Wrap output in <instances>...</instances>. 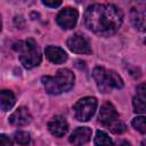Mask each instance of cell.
<instances>
[{
	"label": "cell",
	"instance_id": "obj_1",
	"mask_svg": "<svg viewBox=\"0 0 146 146\" xmlns=\"http://www.w3.org/2000/svg\"><path fill=\"white\" fill-rule=\"evenodd\" d=\"M122 21V11L111 3L89 6L84 13V23L87 27L100 36H110L117 32Z\"/></svg>",
	"mask_w": 146,
	"mask_h": 146
},
{
	"label": "cell",
	"instance_id": "obj_2",
	"mask_svg": "<svg viewBox=\"0 0 146 146\" xmlns=\"http://www.w3.org/2000/svg\"><path fill=\"white\" fill-rule=\"evenodd\" d=\"M74 74L68 68H60L55 76H42L41 81L49 95H59L72 89L74 84Z\"/></svg>",
	"mask_w": 146,
	"mask_h": 146
},
{
	"label": "cell",
	"instance_id": "obj_3",
	"mask_svg": "<svg viewBox=\"0 0 146 146\" xmlns=\"http://www.w3.org/2000/svg\"><path fill=\"white\" fill-rule=\"evenodd\" d=\"M14 49L18 51L19 60L25 68H33L41 63V54L33 39L16 42L14 44Z\"/></svg>",
	"mask_w": 146,
	"mask_h": 146
},
{
	"label": "cell",
	"instance_id": "obj_4",
	"mask_svg": "<svg viewBox=\"0 0 146 146\" xmlns=\"http://www.w3.org/2000/svg\"><path fill=\"white\" fill-rule=\"evenodd\" d=\"M92 76L96 81L97 88L104 94L111 92L112 89L123 88V80L113 70H106L104 67L97 66L92 72Z\"/></svg>",
	"mask_w": 146,
	"mask_h": 146
},
{
	"label": "cell",
	"instance_id": "obj_5",
	"mask_svg": "<svg viewBox=\"0 0 146 146\" xmlns=\"http://www.w3.org/2000/svg\"><path fill=\"white\" fill-rule=\"evenodd\" d=\"M96 108H97V99L95 97H83L79 99L73 106L74 116L78 121L87 122L95 114Z\"/></svg>",
	"mask_w": 146,
	"mask_h": 146
},
{
	"label": "cell",
	"instance_id": "obj_6",
	"mask_svg": "<svg viewBox=\"0 0 146 146\" xmlns=\"http://www.w3.org/2000/svg\"><path fill=\"white\" fill-rule=\"evenodd\" d=\"M67 47L71 51L76 54H90L91 47L89 39L82 33H75L67 40Z\"/></svg>",
	"mask_w": 146,
	"mask_h": 146
},
{
	"label": "cell",
	"instance_id": "obj_7",
	"mask_svg": "<svg viewBox=\"0 0 146 146\" xmlns=\"http://www.w3.org/2000/svg\"><path fill=\"white\" fill-rule=\"evenodd\" d=\"M78 17H79L78 10L74 8L67 7L58 13V15L56 17V22L60 27H63L65 30H70L75 26V24L78 22Z\"/></svg>",
	"mask_w": 146,
	"mask_h": 146
},
{
	"label": "cell",
	"instance_id": "obj_8",
	"mask_svg": "<svg viewBox=\"0 0 146 146\" xmlns=\"http://www.w3.org/2000/svg\"><path fill=\"white\" fill-rule=\"evenodd\" d=\"M117 120L120 119H119V113L116 112L115 107L111 103H105L100 107V111H99V121L104 125L110 127L113 123H115Z\"/></svg>",
	"mask_w": 146,
	"mask_h": 146
},
{
	"label": "cell",
	"instance_id": "obj_9",
	"mask_svg": "<svg viewBox=\"0 0 146 146\" xmlns=\"http://www.w3.org/2000/svg\"><path fill=\"white\" fill-rule=\"evenodd\" d=\"M48 129L50 133L55 137H63L67 130H68V124L67 121L64 116L62 115H55L48 123Z\"/></svg>",
	"mask_w": 146,
	"mask_h": 146
},
{
	"label": "cell",
	"instance_id": "obj_10",
	"mask_svg": "<svg viewBox=\"0 0 146 146\" xmlns=\"http://www.w3.org/2000/svg\"><path fill=\"white\" fill-rule=\"evenodd\" d=\"M32 120V115L30 113V111L24 107V106H21L18 107L10 116H9V123L15 125V127H23V125H26L31 122Z\"/></svg>",
	"mask_w": 146,
	"mask_h": 146
},
{
	"label": "cell",
	"instance_id": "obj_11",
	"mask_svg": "<svg viewBox=\"0 0 146 146\" xmlns=\"http://www.w3.org/2000/svg\"><path fill=\"white\" fill-rule=\"evenodd\" d=\"M131 22L133 23V25L140 30L144 31L145 30V3L141 0L139 3H137V7H132L131 11Z\"/></svg>",
	"mask_w": 146,
	"mask_h": 146
},
{
	"label": "cell",
	"instance_id": "obj_12",
	"mask_svg": "<svg viewBox=\"0 0 146 146\" xmlns=\"http://www.w3.org/2000/svg\"><path fill=\"white\" fill-rule=\"evenodd\" d=\"M91 138V129L88 127L76 128L70 136L68 140L73 145H83L87 144Z\"/></svg>",
	"mask_w": 146,
	"mask_h": 146
},
{
	"label": "cell",
	"instance_id": "obj_13",
	"mask_svg": "<svg viewBox=\"0 0 146 146\" xmlns=\"http://www.w3.org/2000/svg\"><path fill=\"white\" fill-rule=\"evenodd\" d=\"M145 100H146V86L143 82L137 87V95L132 99V106H133V111L136 113L144 114L146 112Z\"/></svg>",
	"mask_w": 146,
	"mask_h": 146
},
{
	"label": "cell",
	"instance_id": "obj_14",
	"mask_svg": "<svg viewBox=\"0 0 146 146\" xmlns=\"http://www.w3.org/2000/svg\"><path fill=\"white\" fill-rule=\"evenodd\" d=\"M46 57L54 64H62L67 59V55L64 49L56 46H48L44 49Z\"/></svg>",
	"mask_w": 146,
	"mask_h": 146
},
{
	"label": "cell",
	"instance_id": "obj_15",
	"mask_svg": "<svg viewBox=\"0 0 146 146\" xmlns=\"http://www.w3.org/2000/svg\"><path fill=\"white\" fill-rule=\"evenodd\" d=\"M16 103V97L11 90H0V110L7 112L13 108Z\"/></svg>",
	"mask_w": 146,
	"mask_h": 146
},
{
	"label": "cell",
	"instance_id": "obj_16",
	"mask_svg": "<svg viewBox=\"0 0 146 146\" xmlns=\"http://www.w3.org/2000/svg\"><path fill=\"white\" fill-rule=\"evenodd\" d=\"M95 144H96V145H112V144H113V141H112L111 137H110L106 132L98 130V131L96 132Z\"/></svg>",
	"mask_w": 146,
	"mask_h": 146
},
{
	"label": "cell",
	"instance_id": "obj_17",
	"mask_svg": "<svg viewBox=\"0 0 146 146\" xmlns=\"http://www.w3.org/2000/svg\"><path fill=\"white\" fill-rule=\"evenodd\" d=\"M131 124H132V127H133L136 130H138L140 133H143V135L146 133V121H145V116H144V115H140V116L135 117V119L132 120Z\"/></svg>",
	"mask_w": 146,
	"mask_h": 146
},
{
	"label": "cell",
	"instance_id": "obj_18",
	"mask_svg": "<svg viewBox=\"0 0 146 146\" xmlns=\"http://www.w3.org/2000/svg\"><path fill=\"white\" fill-rule=\"evenodd\" d=\"M14 139L17 144H21V145H26L31 141V137H30V133H27L26 131H17L15 132L14 135Z\"/></svg>",
	"mask_w": 146,
	"mask_h": 146
},
{
	"label": "cell",
	"instance_id": "obj_19",
	"mask_svg": "<svg viewBox=\"0 0 146 146\" xmlns=\"http://www.w3.org/2000/svg\"><path fill=\"white\" fill-rule=\"evenodd\" d=\"M108 129L113 132V133H122V132H124L125 130H127V127H125V124L121 121V120H117L115 123H113L112 125H110L108 127Z\"/></svg>",
	"mask_w": 146,
	"mask_h": 146
},
{
	"label": "cell",
	"instance_id": "obj_20",
	"mask_svg": "<svg viewBox=\"0 0 146 146\" xmlns=\"http://www.w3.org/2000/svg\"><path fill=\"white\" fill-rule=\"evenodd\" d=\"M43 5H46L47 7H50V8H57L60 3H62V0H41Z\"/></svg>",
	"mask_w": 146,
	"mask_h": 146
},
{
	"label": "cell",
	"instance_id": "obj_21",
	"mask_svg": "<svg viewBox=\"0 0 146 146\" xmlns=\"http://www.w3.org/2000/svg\"><path fill=\"white\" fill-rule=\"evenodd\" d=\"M13 141L9 137H7L6 135H0V145H11Z\"/></svg>",
	"mask_w": 146,
	"mask_h": 146
},
{
	"label": "cell",
	"instance_id": "obj_22",
	"mask_svg": "<svg viewBox=\"0 0 146 146\" xmlns=\"http://www.w3.org/2000/svg\"><path fill=\"white\" fill-rule=\"evenodd\" d=\"M0 31H1V17H0Z\"/></svg>",
	"mask_w": 146,
	"mask_h": 146
}]
</instances>
